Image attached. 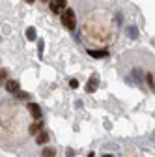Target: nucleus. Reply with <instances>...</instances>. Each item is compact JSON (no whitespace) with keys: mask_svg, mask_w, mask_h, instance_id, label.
<instances>
[{"mask_svg":"<svg viewBox=\"0 0 155 157\" xmlns=\"http://www.w3.org/2000/svg\"><path fill=\"white\" fill-rule=\"evenodd\" d=\"M62 25H64L67 30H75V28H77V15H75V10L66 8V10L62 11Z\"/></svg>","mask_w":155,"mask_h":157,"instance_id":"nucleus-1","label":"nucleus"},{"mask_svg":"<svg viewBox=\"0 0 155 157\" xmlns=\"http://www.w3.org/2000/svg\"><path fill=\"white\" fill-rule=\"evenodd\" d=\"M67 6V0H51L49 2V8L52 13H62Z\"/></svg>","mask_w":155,"mask_h":157,"instance_id":"nucleus-2","label":"nucleus"},{"mask_svg":"<svg viewBox=\"0 0 155 157\" xmlns=\"http://www.w3.org/2000/svg\"><path fill=\"white\" fill-rule=\"evenodd\" d=\"M28 110H30V114H32V118L36 122H40L41 118H43V112H41V107L37 105V103H28Z\"/></svg>","mask_w":155,"mask_h":157,"instance_id":"nucleus-3","label":"nucleus"},{"mask_svg":"<svg viewBox=\"0 0 155 157\" xmlns=\"http://www.w3.org/2000/svg\"><path fill=\"white\" fill-rule=\"evenodd\" d=\"M97 86H99V77H97V75H92V78L86 82V92L92 94V92L97 90Z\"/></svg>","mask_w":155,"mask_h":157,"instance_id":"nucleus-4","label":"nucleus"},{"mask_svg":"<svg viewBox=\"0 0 155 157\" xmlns=\"http://www.w3.org/2000/svg\"><path fill=\"white\" fill-rule=\"evenodd\" d=\"M88 54H90L92 58H107V56H108V51H105V49H99V51L88 49Z\"/></svg>","mask_w":155,"mask_h":157,"instance_id":"nucleus-5","label":"nucleus"},{"mask_svg":"<svg viewBox=\"0 0 155 157\" xmlns=\"http://www.w3.org/2000/svg\"><path fill=\"white\" fill-rule=\"evenodd\" d=\"M36 142L40 144V146H43V144H47V142H49V135H47V131H45V129H43L41 133H37V135H36Z\"/></svg>","mask_w":155,"mask_h":157,"instance_id":"nucleus-6","label":"nucleus"},{"mask_svg":"<svg viewBox=\"0 0 155 157\" xmlns=\"http://www.w3.org/2000/svg\"><path fill=\"white\" fill-rule=\"evenodd\" d=\"M43 131V122L40 120V122H34L32 125H30V135H37V133H41Z\"/></svg>","mask_w":155,"mask_h":157,"instance_id":"nucleus-7","label":"nucleus"},{"mask_svg":"<svg viewBox=\"0 0 155 157\" xmlns=\"http://www.w3.org/2000/svg\"><path fill=\"white\" fill-rule=\"evenodd\" d=\"M6 90L11 92V94H17L19 92V82L17 81H6Z\"/></svg>","mask_w":155,"mask_h":157,"instance_id":"nucleus-8","label":"nucleus"},{"mask_svg":"<svg viewBox=\"0 0 155 157\" xmlns=\"http://www.w3.org/2000/svg\"><path fill=\"white\" fill-rule=\"evenodd\" d=\"M41 155H43V157H54V155H56V150H54V148H43Z\"/></svg>","mask_w":155,"mask_h":157,"instance_id":"nucleus-9","label":"nucleus"},{"mask_svg":"<svg viewBox=\"0 0 155 157\" xmlns=\"http://www.w3.org/2000/svg\"><path fill=\"white\" fill-rule=\"evenodd\" d=\"M36 36H37V34H36V28H32V26H30V28L26 30V37L32 41V39H36Z\"/></svg>","mask_w":155,"mask_h":157,"instance_id":"nucleus-10","label":"nucleus"},{"mask_svg":"<svg viewBox=\"0 0 155 157\" xmlns=\"http://www.w3.org/2000/svg\"><path fill=\"white\" fill-rule=\"evenodd\" d=\"M6 78H8V71H6V69H2V71H0V82H4Z\"/></svg>","mask_w":155,"mask_h":157,"instance_id":"nucleus-11","label":"nucleus"},{"mask_svg":"<svg viewBox=\"0 0 155 157\" xmlns=\"http://www.w3.org/2000/svg\"><path fill=\"white\" fill-rule=\"evenodd\" d=\"M69 86H71V88H79V81H77V78H71V81H69Z\"/></svg>","mask_w":155,"mask_h":157,"instance_id":"nucleus-12","label":"nucleus"},{"mask_svg":"<svg viewBox=\"0 0 155 157\" xmlns=\"http://www.w3.org/2000/svg\"><path fill=\"white\" fill-rule=\"evenodd\" d=\"M129 36H131V37H137V36H138L137 28H133V26H131V30H129Z\"/></svg>","mask_w":155,"mask_h":157,"instance_id":"nucleus-13","label":"nucleus"},{"mask_svg":"<svg viewBox=\"0 0 155 157\" xmlns=\"http://www.w3.org/2000/svg\"><path fill=\"white\" fill-rule=\"evenodd\" d=\"M66 155H67V157H75V151H73V150H67Z\"/></svg>","mask_w":155,"mask_h":157,"instance_id":"nucleus-14","label":"nucleus"},{"mask_svg":"<svg viewBox=\"0 0 155 157\" xmlns=\"http://www.w3.org/2000/svg\"><path fill=\"white\" fill-rule=\"evenodd\" d=\"M43 54V41H40V56Z\"/></svg>","mask_w":155,"mask_h":157,"instance_id":"nucleus-15","label":"nucleus"},{"mask_svg":"<svg viewBox=\"0 0 155 157\" xmlns=\"http://www.w3.org/2000/svg\"><path fill=\"white\" fill-rule=\"evenodd\" d=\"M86 157H95V153H93V151H90V153H88Z\"/></svg>","mask_w":155,"mask_h":157,"instance_id":"nucleus-16","label":"nucleus"},{"mask_svg":"<svg viewBox=\"0 0 155 157\" xmlns=\"http://www.w3.org/2000/svg\"><path fill=\"white\" fill-rule=\"evenodd\" d=\"M26 2H28V4H32V2H34V0H26Z\"/></svg>","mask_w":155,"mask_h":157,"instance_id":"nucleus-17","label":"nucleus"}]
</instances>
